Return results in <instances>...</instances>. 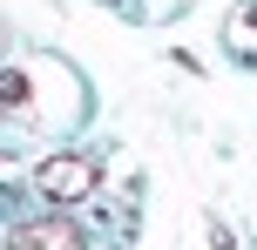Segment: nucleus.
Here are the masks:
<instances>
[{
	"label": "nucleus",
	"mask_w": 257,
	"mask_h": 250,
	"mask_svg": "<svg viewBox=\"0 0 257 250\" xmlns=\"http://www.w3.org/2000/svg\"><path fill=\"white\" fill-rule=\"evenodd\" d=\"M95 183H102V169L88 156H48L34 169V196H48V203H88Z\"/></svg>",
	"instance_id": "obj_1"
},
{
	"label": "nucleus",
	"mask_w": 257,
	"mask_h": 250,
	"mask_svg": "<svg viewBox=\"0 0 257 250\" xmlns=\"http://www.w3.org/2000/svg\"><path fill=\"white\" fill-rule=\"evenodd\" d=\"M7 250H88V243H81V230L61 223V216H34V223H14Z\"/></svg>",
	"instance_id": "obj_2"
},
{
	"label": "nucleus",
	"mask_w": 257,
	"mask_h": 250,
	"mask_svg": "<svg viewBox=\"0 0 257 250\" xmlns=\"http://www.w3.org/2000/svg\"><path fill=\"white\" fill-rule=\"evenodd\" d=\"M223 48L237 61H257V0H237L230 21H223Z\"/></svg>",
	"instance_id": "obj_3"
},
{
	"label": "nucleus",
	"mask_w": 257,
	"mask_h": 250,
	"mask_svg": "<svg viewBox=\"0 0 257 250\" xmlns=\"http://www.w3.org/2000/svg\"><path fill=\"white\" fill-rule=\"evenodd\" d=\"M0 88H7V108L27 102V75H21V68H7V81H0Z\"/></svg>",
	"instance_id": "obj_4"
}]
</instances>
